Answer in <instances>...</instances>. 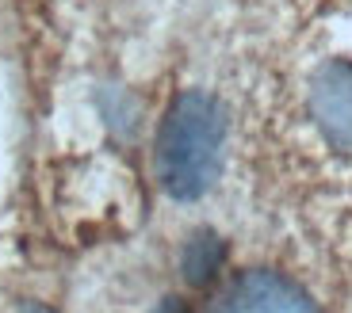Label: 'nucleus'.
Segmentation results:
<instances>
[{"label":"nucleus","mask_w":352,"mask_h":313,"mask_svg":"<svg viewBox=\"0 0 352 313\" xmlns=\"http://www.w3.org/2000/svg\"><path fill=\"white\" fill-rule=\"evenodd\" d=\"M226 111L207 92H180L157 134V180L173 199L192 202L211 192L222 168Z\"/></svg>","instance_id":"nucleus-1"},{"label":"nucleus","mask_w":352,"mask_h":313,"mask_svg":"<svg viewBox=\"0 0 352 313\" xmlns=\"http://www.w3.org/2000/svg\"><path fill=\"white\" fill-rule=\"evenodd\" d=\"M310 119L326 146L352 156V61L329 58L310 77Z\"/></svg>","instance_id":"nucleus-2"},{"label":"nucleus","mask_w":352,"mask_h":313,"mask_svg":"<svg viewBox=\"0 0 352 313\" xmlns=\"http://www.w3.org/2000/svg\"><path fill=\"white\" fill-rule=\"evenodd\" d=\"M211 313H318V305L276 271H245L222 290Z\"/></svg>","instance_id":"nucleus-3"},{"label":"nucleus","mask_w":352,"mask_h":313,"mask_svg":"<svg viewBox=\"0 0 352 313\" xmlns=\"http://www.w3.org/2000/svg\"><path fill=\"white\" fill-rule=\"evenodd\" d=\"M219 264H222V241L214 233H199V237L188 241V248H184V275H188V283L203 287V283L219 271Z\"/></svg>","instance_id":"nucleus-4"},{"label":"nucleus","mask_w":352,"mask_h":313,"mask_svg":"<svg viewBox=\"0 0 352 313\" xmlns=\"http://www.w3.org/2000/svg\"><path fill=\"white\" fill-rule=\"evenodd\" d=\"M19 313H54V310H50V305H38V302H27Z\"/></svg>","instance_id":"nucleus-5"}]
</instances>
